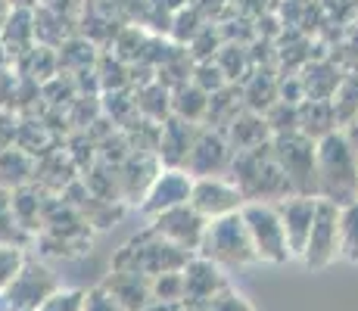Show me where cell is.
I'll return each mask as SVG.
<instances>
[{
	"label": "cell",
	"mask_w": 358,
	"mask_h": 311,
	"mask_svg": "<svg viewBox=\"0 0 358 311\" xmlns=\"http://www.w3.org/2000/svg\"><path fill=\"white\" fill-rule=\"evenodd\" d=\"M187 203L194 205L206 221H212V218L231 215V212H240L243 196H240V190L234 187V181L218 178V175H209V178H196V181L190 184Z\"/></svg>",
	"instance_id": "cell-7"
},
{
	"label": "cell",
	"mask_w": 358,
	"mask_h": 311,
	"mask_svg": "<svg viewBox=\"0 0 358 311\" xmlns=\"http://www.w3.org/2000/svg\"><path fill=\"white\" fill-rule=\"evenodd\" d=\"M340 259L358 265V199L340 205Z\"/></svg>",
	"instance_id": "cell-15"
},
{
	"label": "cell",
	"mask_w": 358,
	"mask_h": 311,
	"mask_svg": "<svg viewBox=\"0 0 358 311\" xmlns=\"http://www.w3.org/2000/svg\"><path fill=\"white\" fill-rule=\"evenodd\" d=\"M231 150L240 153V150H250V147H259V143L271 140V131H268L265 119H256V115H243V119H234V128H231Z\"/></svg>",
	"instance_id": "cell-14"
},
{
	"label": "cell",
	"mask_w": 358,
	"mask_h": 311,
	"mask_svg": "<svg viewBox=\"0 0 358 311\" xmlns=\"http://www.w3.org/2000/svg\"><path fill=\"white\" fill-rule=\"evenodd\" d=\"M190 184H194V178L184 175V171L171 168V171H162V178H156L153 190H150V203H147V212H165L171 209V205H181L187 203L190 196Z\"/></svg>",
	"instance_id": "cell-11"
},
{
	"label": "cell",
	"mask_w": 358,
	"mask_h": 311,
	"mask_svg": "<svg viewBox=\"0 0 358 311\" xmlns=\"http://www.w3.org/2000/svg\"><path fill=\"white\" fill-rule=\"evenodd\" d=\"M181 277H184V296L194 302H212L215 299V289L224 287V280L218 277V268L206 259L194 261Z\"/></svg>",
	"instance_id": "cell-12"
},
{
	"label": "cell",
	"mask_w": 358,
	"mask_h": 311,
	"mask_svg": "<svg viewBox=\"0 0 358 311\" xmlns=\"http://www.w3.org/2000/svg\"><path fill=\"white\" fill-rule=\"evenodd\" d=\"M271 153L290 184L293 196H318V181H315V140L302 131L271 137Z\"/></svg>",
	"instance_id": "cell-4"
},
{
	"label": "cell",
	"mask_w": 358,
	"mask_h": 311,
	"mask_svg": "<svg viewBox=\"0 0 358 311\" xmlns=\"http://www.w3.org/2000/svg\"><path fill=\"white\" fill-rule=\"evenodd\" d=\"M196 249L212 265H252V261H259L240 212L206 221L203 240H199Z\"/></svg>",
	"instance_id": "cell-3"
},
{
	"label": "cell",
	"mask_w": 358,
	"mask_h": 311,
	"mask_svg": "<svg viewBox=\"0 0 358 311\" xmlns=\"http://www.w3.org/2000/svg\"><path fill=\"white\" fill-rule=\"evenodd\" d=\"M231 181L240 190L243 203H280V199L293 196L290 184H287L284 171L271 153V140L234 153Z\"/></svg>",
	"instance_id": "cell-2"
},
{
	"label": "cell",
	"mask_w": 358,
	"mask_h": 311,
	"mask_svg": "<svg viewBox=\"0 0 358 311\" xmlns=\"http://www.w3.org/2000/svg\"><path fill=\"white\" fill-rule=\"evenodd\" d=\"M330 109H334V122L340 131L358 119V75L340 78L336 91L330 94Z\"/></svg>",
	"instance_id": "cell-13"
},
{
	"label": "cell",
	"mask_w": 358,
	"mask_h": 311,
	"mask_svg": "<svg viewBox=\"0 0 358 311\" xmlns=\"http://www.w3.org/2000/svg\"><path fill=\"white\" fill-rule=\"evenodd\" d=\"M231 159H234V150L224 143V137L203 134L194 147H190L184 162H187L190 171H196L199 178H209V175H218L222 168H231Z\"/></svg>",
	"instance_id": "cell-10"
},
{
	"label": "cell",
	"mask_w": 358,
	"mask_h": 311,
	"mask_svg": "<svg viewBox=\"0 0 358 311\" xmlns=\"http://www.w3.org/2000/svg\"><path fill=\"white\" fill-rule=\"evenodd\" d=\"M302 261H306L312 271H321V268L334 265L340 259V205L327 203V199H318L315 205V218H312V231H308V240L302 246Z\"/></svg>",
	"instance_id": "cell-6"
},
{
	"label": "cell",
	"mask_w": 358,
	"mask_h": 311,
	"mask_svg": "<svg viewBox=\"0 0 358 311\" xmlns=\"http://www.w3.org/2000/svg\"><path fill=\"white\" fill-rule=\"evenodd\" d=\"M240 218L246 224V233H250V243L256 249L259 261L284 265L287 259H293L290 249H287L284 224H280L274 203H243L240 205Z\"/></svg>",
	"instance_id": "cell-5"
},
{
	"label": "cell",
	"mask_w": 358,
	"mask_h": 311,
	"mask_svg": "<svg viewBox=\"0 0 358 311\" xmlns=\"http://www.w3.org/2000/svg\"><path fill=\"white\" fill-rule=\"evenodd\" d=\"M156 231H159L162 240H169L171 246L178 249H196L199 240H203V231H206V218L199 215L190 203H181V205H171V209L159 212L156 218Z\"/></svg>",
	"instance_id": "cell-8"
},
{
	"label": "cell",
	"mask_w": 358,
	"mask_h": 311,
	"mask_svg": "<svg viewBox=\"0 0 358 311\" xmlns=\"http://www.w3.org/2000/svg\"><path fill=\"white\" fill-rule=\"evenodd\" d=\"M315 181H318V199H327L334 205L358 199V159L346 131L336 128L315 140Z\"/></svg>",
	"instance_id": "cell-1"
},
{
	"label": "cell",
	"mask_w": 358,
	"mask_h": 311,
	"mask_svg": "<svg viewBox=\"0 0 358 311\" xmlns=\"http://www.w3.org/2000/svg\"><path fill=\"white\" fill-rule=\"evenodd\" d=\"M278 205V215L280 224H284V237H287V249L290 255L299 259L302 246L308 240V231H312V218H315V205H318V196H287L280 199Z\"/></svg>",
	"instance_id": "cell-9"
},
{
	"label": "cell",
	"mask_w": 358,
	"mask_h": 311,
	"mask_svg": "<svg viewBox=\"0 0 358 311\" xmlns=\"http://www.w3.org/2000/svg\"><path fill=\"white\" fill-rule=\"evenodd\" d=\"M346 131V137H349V143H352V150H355V159H358V119L349 124V128H343Z\"/></svg>",
	"instance_id": "cell-16"
}]
</instances>
